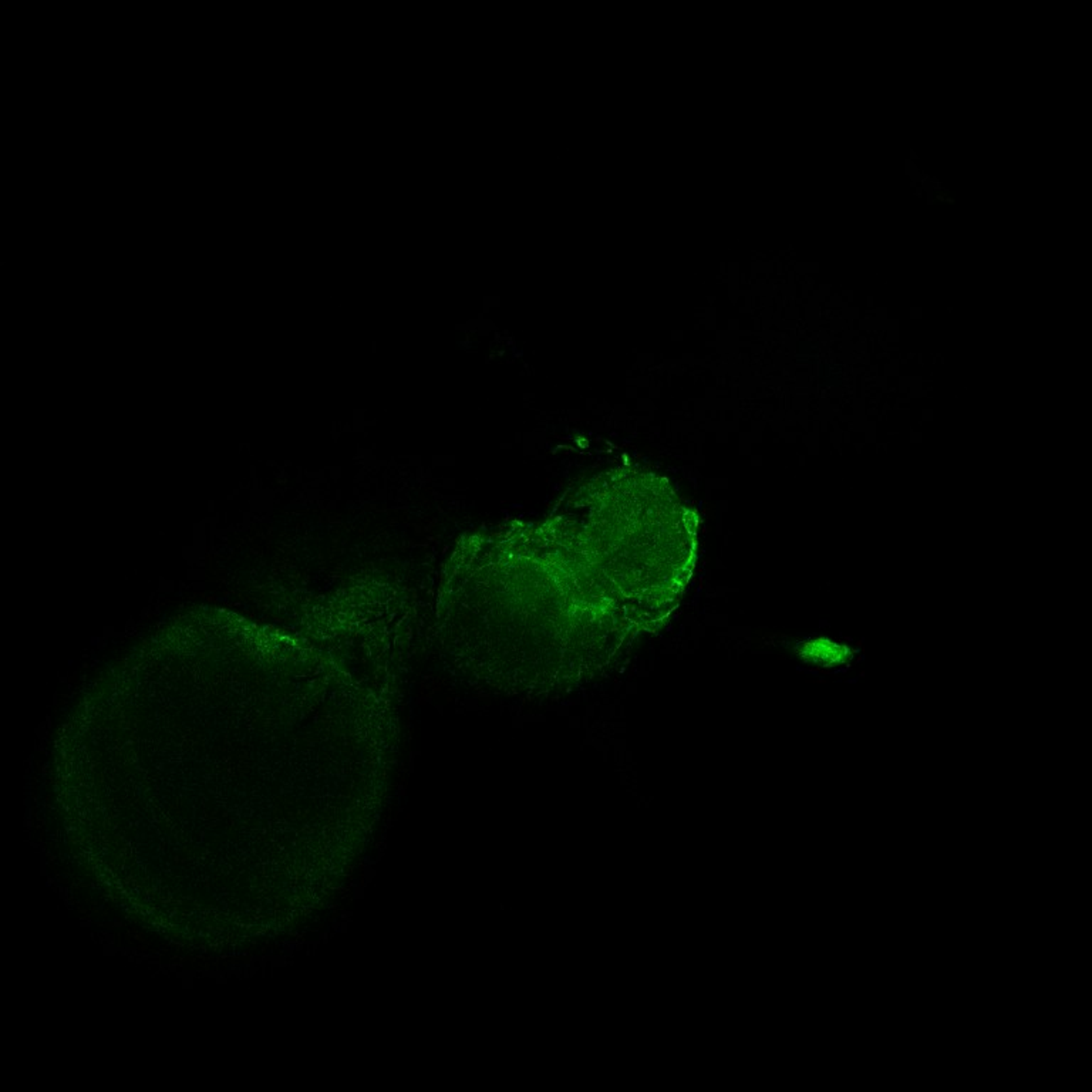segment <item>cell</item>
Instances as JSON below:
<instances>
[{"label":"cell","instance_id":"6da1fadb","mask_svg":"<svg viewBox=\"0 0 1092 1092\" xmlns=\"http://www.w3.org/2000/svg\"><path fill=\"white\" fill-rule=\"evenodd\" d=\"M807 658H814L812 662L824 664L843 663L849 658V649L828 641H815L807 643L804 647Z\"/></svg>","mask_w":1092,"mask_h":1092}]
</instances>
